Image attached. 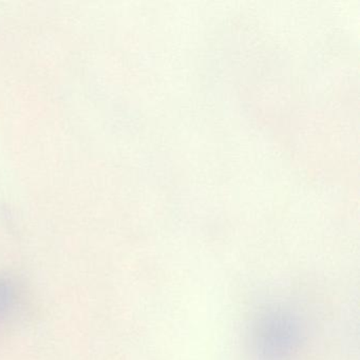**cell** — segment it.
<instances>
[{
    "label": "cell",
    "mask_w": 360,
    "mask_h": 360,
    "mask_svg": "<svg viewBox=\"0 0 360 360\" xmlns=\"http://www.w3.org/2000/svg\"><path fill=\"white\" fill-rule=\"evenodd\" d=\"M13 302V290L8 282L0 279V315L8 311Z\"/></svg>",
    "instance_id": "cell-1"
}]
</instances>
